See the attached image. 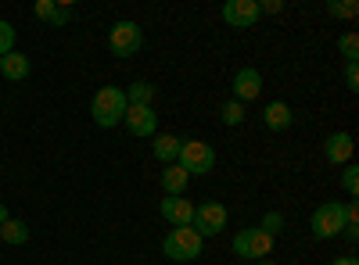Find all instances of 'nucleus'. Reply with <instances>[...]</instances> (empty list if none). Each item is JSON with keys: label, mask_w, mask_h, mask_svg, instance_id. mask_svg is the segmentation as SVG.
Wrapping results in <instances>:
<instances>
[{"label": "nucleus", "mask_w": 359, "mask_h": 265, "mask_svg": "<svg viewBox=\"0 0 359 265\" xmlns=\"http://www.w3.org/2000/svg\"><path fill=\"white\" fill-rule=\"evenodd\" d=\"M345 226H348V215H345V204H341V201H323L320 208L313 212V237H316V241H334V237H341Z\"/></svg>", "instance_id": "obj_4"}, {"label": "nucleus", "mask_w": 359, "mask_h": 265, "mask_svg": "<svg viewBox=\"0 0 359 265\" xmlns=\"http://www.w3.org/2000/svg\"><path fill=\"white\" fill-rule=\"evenodd\" d=\"M219 122H223V126H230V129H233V126H241V122H245V104L230 97V101L219 108Z\"/></svg>", "instance_id": "obj_20"}, {"label": "nucleus", "mask_w": 359, "mask_h": 265, "mask_svg": "<svg viewBox=\"0 0 359 265\" xmlns=\"http://www.w3.org/2000/svg\"><path fill=\"white\" fill-rule=\"evenodd\" d=\"M341 237H345L348 244H355V241H359V226H345V229H341Z\"/></svg>", "instance_id": "obj_28"}, {"label": "nucleus", "mask_w": 359, "mask_h": 265, "mask_svg": "<svg viewBox=\"0 0 359 265\" xmlns=\"http://www.w3.org/2000/svg\"><path fill=\"white\" fill-rule=\"evenodd\" d=\"M36 18L47 25H69L72 8L69 4H57V0H36Z\"/></svg>", "instance_id": "obj_15"}, {"label": "nucleus", "mask_w": 359, "mask_h": 265, "mask_svg": "<svg viewBox=\"0 0 359 265\" xmlns=\"http://www.w3.org/2000/svg\"><path fill=\"white\" fill-rule=\"evenodd\" d=\"M327 15H331V18H355L359 4H355V0H331V4H327Z\"/></svg>", "instance_id": "obj_21"}, {"label": "nucleus", "mask_w": 359, "mask_h": 265, "mask_svg": "<svg viewBox=\"0 0 359 265\" xmlns=\"http://www.w3.org/2000/svg\"><path fill=\"white\" fill-rule=\"evenodd\" d=\"M233 101H241V104H248V101H255L259 94H262V72L259 69H252V65H245V69H237L233 72Z\"/></svg>", "instance_id": "obj_10"}, {"label": "nucleus", "mask_w": 359, "mask_h": 265, "mask_svg": "<svg viewBox=\"0 0 359 265\" xmlns=\"http://www.w3.org/2000/svg\"><path fill=\"white\" fill-rule=\"evenodd\" d=\"M187 183H191V176H187L184 169H180L176 162L162 169V190H165V197H184Z\"/></svg>", "instance_id": "obj_16"}, {"label": "nucleus", "mask_w": 359, "mask_h": 265, "mask_svg": "<svg viewBox=\"0 0 359 265\" xmlns=\"http://www.w3.org/2000/svg\"><path fill=\"white\" fill-rule=\"evenodd\" d=\"M226 222H230V212L223 208V204L219 201H205V204H198V208H194L191 229L205 241V237H219V233L226 229Z\"/></svg>", "instance_id": "obj_6"}, {"label": "nucleus", "mask_w": 359, "mask_h": 265, "mask_svg": "<svg viewBox=\"0 0 359 265\" xmlns=\"http://www.w3.org/2000/svg\"><path fill=\"white\" fill-rule=\"evenodd\" d=\"M273 244H277V241L255 226V229H241V233H233V244H230V248H233V255H237V258H248V262L255 258V262H259V258H266L269 251H273Z\"/></svg>", "instance_id": "obj_7"}, {"label": "nucleus", "mask_w": 359, "mask_h": 265, "mask_svg": "<svg viewBox=\"0 0 359 265\" xmlns=\"http://www.w3.org/2000/svg\"><path fill=\"white\" fill-rule=\"evenodd\" d=\"M259 229H262V233H269V237L277 241V233L284 229V215H280V212H266V215H262V222H259Z\"/></svg>", "instance_id": "obj_24"}, {"label": "nucleus", "mask_w": 359, "mask_h": 265, "mask_svg": "<svg viewBox=\"0 0 359 265\" xmlns=\"http://www.w3.org/2000/svg\"><path fill=\"white\" fill-rule=\"evenodd\" d=\"M352 151H355L352 133H331V136H327V143H323V158L331 162V165H348Z\"/></svg>", "instance_id": "obj_12"}, {"label": "nucleus", "mask_w": 359, "mask_h": 265, "mask_svg": "<svg viewBox=\"0 0 359 265\" xmlns=\"http://www.w3.org/2000/svg\"><path fill=\"white\" fill-rule=\"evenodd\" d=\"M262 15H280L284 11V0H266V4H259Z\"/></svg>", "instance_id": "obj_27"}, {"label": "nucleus", "mask_w": 359, "mask_h": 265, "mask_svg": "<svg viewBox=\"0 0 359 265\" xmlns=\"http://www.w3.org/2000/svg\"><path fill=\"white\" fill-rule=\"evenodd\" d=\"M123 94H126V104H144V108H151L155 86L144 83V79H137V83H130V90H123Z\"/></svg>", "instance_id": "obj_18"}, {"label": "nucleus", "mask_w": 359, "mask_h": 265, "mask_svg": "<svg viewBox=\"0 0 359 265\" xmlns=\"http://www.w3.org/2000/svg\"><path fill=\"white\" fill-rule=\"evenodd\" d=\"M259 18H262L259 0H226L223 4V22L233 29H252Z\"/></svg>", "instance_id": "obj_8"}, {"label": "nucleus", "mask_w": 359, "mask_h": 265, "mask_svg": "<svg viewBox=\"0 0 359 265\" xmlns=\"http://www.w3.org/2000/svg\"><path fill=\"white\" fill-rule=\"evenodd\" d=\"M331 265H359V262H355V258H352V255H345V258H334V262H331Z\"/></svg>", "instance_id": "obj_29"}, {"label": "nucleus", "mask_w": 359, "mask_h": 265, "mask_svg": "<svg viewBox=\"0 0 359 265\" xmlns=\"http://www.w3.org/2000/svg\"><path fill=\"white\" fill-rule=\"evenodd\" d=\"M29 69H33V65H29V57H25L22 50H11V54L0 57V76L11 79V83H22V79L29 76Z\"/></svg>", "instance_id": "obj_14"}, {"label": "nucleus", "mask_w": 359, "mask_h": 265, "mask_svg": "<svg viewBox=\"0 0 359 265\" xmlns=\"http://www.w3.org/2000/svg\"><path fill=\"white\" fill-rule=\"evenodd\" d=\"M0 241L4 244H25L29 241V226L22 219H8L4 226H0Z\"/></svg>", "instance_id": "obj_19"}, {"label": "nucleus", "mask_w": 359, "mask_h": 265, "mask_svg": "<svg viewBox=\"0 0 359 265\" xmlns=\"http://www.w3.org/2000/svg\"><path fill=\"white\" fill-rule=\"evenodd\" d=\"M338 50H341L345 62H359V36H355V33H345V36L338 40Z\"/></svg>", "instance_id": "obj_22"}, {"label": "nucleus", "mask_w": 359, "mask_h": 265, "mask_svg": "<svg viewBox=\"0 0 359 265\" xmlns=\"http://www.w3.org/2000/svg\"><path fill=\"white\" fill-rule=\"evenodd\" d=\"M345 86L352 94L359 90V62H345Z\"/></svg>", "instance_id": "obj_26"}, {"label": "nucleus", "mask_w": 359, "mask_h": 265, "mask_svg": "<svg viewBox=\"0 0 359 265\" xmlns=\"http://www.w3.org/2000/svg\"><path fill=\"white\" fill-rule=\"evenodd\" d=\"M11 50H15V25L0 18V57L11 54Z\"/></svg>", "instance_id": "obj_25"}, {"label": "nucleus", "mask_w": 359, "mask_h": 265, "mask_svg": "<svg viewBox=\"0 0 359 265\" xmlns=\"http://www.w3.org/2000/svg\"><path fill=\"white\" fill-rule=\"evenodd\" d=\"M180 136H172V133H155V143H151V151H155V158L162 162V165H172L176 162V155H180Z\"/></svg>", "instance_id": "obj_17"}, {"label": "nucleus", "mask_w": 359, "mask_h": 265, "mask_svg": "<svg viewBox=\"0 0 359 265\" xmlns=\"http://www.w3.org/2000/svg\"><path fill=\"white\" fill-rule=\"evenodd\" d=\"M8 219H11V215H8V204H4V201H0V226H4Z\"/></svg>", "instance_id": "obj_30"}, {"label": "nucleus", "mask_w": 359, "mask_h": 265, "mask_svg": "<svg viewBox=\"0 0 359 265\" xmlns=\"http://www.w3.org/2000/svg\"><path fill=\"white\" fill-rule=\"evenodd\" d=\"M158 212H162V219L172 222V229H176V226H191V219H194V204H191L187 197H165V201L158 204Z\"/></svg>", "instance_id": "obj_11"}, {"label": "nucleus", "mask_w": 359, "mask_h": 265, "mask_svg": "<svg viewBox=\"0 0 359 265\" xmlns=\"http://www.w3.org/2000/svg\"><path fill=\"white\" fill-rule=\"evenodd\" d=\"M255 265H280V262H273V258H259Z\"/></svg>", "instance_id": "obj_31"}, {"label": "nucleus", "mask_w": 359, "mask_h": 265, "mask_svg": "<svg viewBox=\"0 0 359 265\" xmlns=\"http://www.w3.org/2000/svg\"><path fill=\"white\" fill-rule=\"evenodd\" d=\"M176 165L184 169L187 176H205V172H212V169H216V151H212V143H205V140H184V143H180V155H176Z\"/></svg>", "instance_id": "obj_2"}, {"label": "nucleus", "mask_w": 359, "mask_h": 265, "mask_svg": "<svg viewBox=\"0 0 359 265\" xmlns=\"http://www.w3.org/2000/svg\"><path fill=\"white\" fill-rule=\"evenodd\" d=\"M140 47H144V29H140L137 22L123 18V22H115V25L108 29V50H111L115 57H133Z\"/></svg>", "instance_id": "obj_5"}, {"label": "nucleus", "mask_w": 359, "mask_h": 265, "mask_svg": "<svg viewBox=\"0 0 359 265\" xmlns=\"http://www.w3.org/2000/svg\"><path fill=\"white\" fill-rule=\"evenodd\" d=\"M126 94L118 90V86H101V90L94 94V101H90V115H94V122L101 129H115L123 126V115H126Z\"/></svg>", "instance_id": "obj_1"}, {"label": "nucleus", "mask_w": 359, "mask_h": 265, "mask_svg": "<svg viewBox=\"0 0 359 265\" xmlns=\"http://www.w3.org/2000/svg\"><path fill=\"white\" fill-rule=\"evenodd\" d=\"M341 187H345V194H348V197H355V194H359V169H355L352 162L341 169Z\"/></svg>", "instance_id": "obj_23"}, {"label": "nucleus", "mask_w": 359, "mask_h": 265, "mask_svg": "<svg viewBox=\"0 0 359 265\" xmlns=\"http://www.w3.org/2000/svg\"><path fill=\"white\" fill-rule=\"evenodd\" d=\"M201 248H205V241L198 237L191 226L169 229L165 241H162V251H165V258H172V262H194V258H201Z\"/></svg>", "instance_id": "obj_3"}, {"label": "nucleus", "mask_w": 359, "mask_h": 265, "mask_svg": "<svg viewBox=\"0 0 359 265\" xmlns=\"http://www.w3.org/2000/svg\"><path fill=\"white\" fill-rule=\"evenodd\" d=\"M123 126H126L133 136H155V133H158V115H155V108L130 104L126 115H123Z\"/></svg>", "instance_id": "obj_9"}, {"label": "nucleus", "mask_w": 359, "mask_h": 265, "mask_svg": "<svg viewBox=\"0 0 359 265\" xmlns=\"http://www.w3.org/2000/svg\"><path fill=\"white\" fill-rule=\"evenodd\" d=\"M262 122H266L269 133H284V129H291L294 115H291V108H287L284 101H269L266 111H262Z\"/></svg>", "instance_id": "obj_13"}]
</instances>
